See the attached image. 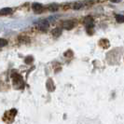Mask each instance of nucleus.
<instances>
[{
    "instance_id": "nucleus-1",
    "label": "nucleus",
    "mask_w": 124,
    "mask_h": 124,
    "mask_svg": "<svg viewBox=\"0 0 124 124\" xmlns=\"http://www.w3.org/2000/svg\"><path fill=\"white\" fill-rule=\"evenodd\" d=\"M75 26V22L74 21H66L63 23V28L66 30H71L73 27Z\"/></svg>"
},
{
    "instance_id": "nucleus-2",
    "label": "nucleus",
    "mask_w": 124,
    "mask_h": 124,
    "mask_svg": "<svg viewBox=\"0 0 124 124\" xmlns=\"http://www.w3.org/2000/svg\"><path fill=\"white\" fill-rule=\"evenodd\" d=\"M32 8H33L34 11L37 13H40L41 11H42V9H43L42 5H41V4H38V3H34L33 6H32Z\"/></svg>"
},
{
    "instance_id": "nucleus-3",
    "label": "nucleus",
    "mask_w": 124,
    "mask_h": 124,
    "mask_svg": "<svg viewBox=\"0 0 124 124\" xmlns=\"http://www.w3.org/2000/svg\"><path fill=\"white\" fill-rule=\"evenodd\" d=\"M49 23L47 22V21H43V22H41L39 24H38V28L40 29V30H42V31H46L48 28H49Z\"/></svg>"
},
{
    "instance_id": "nucleus-4",
    "label": "nucleus",
    "mask_w": 124,
    "mask_h": 124,
    "mask_svg": "<svg viewBox=\"0 0 124 124\" xmlns=\"http://www.w3.org/2000/svg\"><path fill=\"white\" fill-rule=\"evenodd\" d=\"M84 23L86 24L87 27H93V21L91 16H88L87 18L84 20Z\"/></svg>"
},
{
    "instance_id": "nucleus-5",
    "label": "nucleus",
    "mask_w": 124,
    "mask_h": 124,
    "mask_svg": "<svg viewBox=\"0 0 124 124\" xmlns=\"http://www.w3.org/2000/svg\"><path fill=\"white\" fill-rule=\"evenodd\" d=\"M10 12H11V8H2L0 10L1 15H7V14H9Z\"/></svg>"
},
{
    "instance_id": "nucleus-6",
    "label": "nucleus",
    "mask_w": 124,
    "mask_h": 124,
    "mask_svg": "<svg viewBox=\"0 0 124 124\" xmlns=\"http://www.w3.org/2000/svg\"><path fill=\"white\" fill-rule=\"evenodd\" d=\"M61 34H62V30L59 29V28H56V29H54V30L52 31V35L55 37H58L59 36H61Z\"/></svg>"
},
{
    "instance_id": "nucleus-7",
    "label": "nucleus",
    "mask_w": 124,
    "mask_h": 124,
    "mask_svg": "<svg viewBox=\"0 0 124 124\" xmlns=\"http://www.w3.org/2000/svg\"><path fill=\"white\" fill-rule=\"evenodd\" d=\"M82 7H83V3H81V2H77L73 8H74L75 10H78V9H80Z\"/></svg>"
},
{
    "instance_id": "nucleus-8",
    "label": "nucleus",
    "mask_w": 124,
    "mask_h": 124,
    "mask_svg": "<svg viewBox=\"0 0 124 124\" xmlns=\"http://www.w3.org/2000/svg\"><path fill=\"white\" fill-rule=\"evenodd\" d=\"M116 20H117L118 23H124V16L123 15H117Z\"/></svg>"
},
{
    "instance_id": "nucleus-9",
    "label": "nucleus",
    "mask_w": 124,
    "mask_h": 124,
    "mask_svg": "<svg viewBox=\"0 0 124 124\" xmlns=\"http://www.w3.org/2000/svg\"><path fill=\"white\" fill-rule=\"evenodd\" d=\"M6 45H8V41L4 38H0V48L5 47Z\"/></svg>"
},
{
    "instance_id": "nucleus-10",
    "label": "nucleus",
    "mask_w": 124,
    "mask_h": 124,
    "mask_svg": "<svg viewBox=\"0 0 124 124\" xmlns=\"http://www.w3.org/2000/svg\"><path fill=\"white\" fill-rule=\"evenodd\" d=\"M58 9H59V8H58L57 5H51V6L50 7V11H56V10H58Z\"/></svg>"
},
{
    "instance_id": "nucleus-11",
    "label": "nucleus",
    "mask_w": 124,
    "mask_h": 124,
    "mask_svg": "<svg viewBox=\"0 0 124 124\" xmlns=\"http://www.w3.org/2000/svg\"><path fill=\"white\" fill-rule=\"evenodd\" d=\"M111 2H113V3H118L120 0H110Z\"/></svg>"
}]
</instances>
